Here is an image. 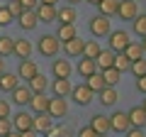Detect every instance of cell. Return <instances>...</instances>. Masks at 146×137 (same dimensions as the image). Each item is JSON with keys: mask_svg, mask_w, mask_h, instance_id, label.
Here are the masks:
<instances>
[{"mask_svg": "<svg viewBox=\"0 0 146 137\" xmlns=\"http://www.w3.org/2000/svg\"><path fill=\"white\" fill-rule=\"evenodd\" d=\"M58 49H61V42H58L56 34H44V37H39V52L44 56H56Z\"/></svg>", "mask_w": 146, "mask_h": 137, "instance_id": "obj_1", "label": "cell"}, {"mask_svg": "<svg viewBox=\"0 0 146 137\" xmlns=\"http://www.w3.org/2000/svg\"><path fill=\"white\" fill-rule=\"evenodd\" d=\"M90 32H93L95 37H107L110 32H112L110 17H105V15H95V17H90Z\"/></svg>", "mask_w": 146, "mask_h": 137, "instance_id": "obj_2", "label": "cell"}, {"mask_svg": "<svg viewBox=\"0 0 146 137\" xmlns=\"http://www.w3.org/2000/svg\"><path fill=\"white\" fill-rule=\"evenodd\" d=\"M131 39H129V34H127L124 30H115V32H110V49L115 54H122L124 52V47L129 44Z\"/></svg>", "mask_w": 146, "mask_h": 137, "instance_id": "obj_3", "label": "cell"}, {"mask_svg": "<svg viewBox=\"0 0 146 137\" xmlns=\"http://www.w3.org/2000/svg\"><path fill=\"white\" fill-rule=\"evenodd\" d=\"M71 98L76 100L78 105H90V100H93V91H90L85 83L73 86V88H71Z\"/></svg>", "mask_w": 146, "mask_h": 137, "instance_id": "obj_4", "label": "cell"}, {"mask_svg": "<svg viewBox=\"0 0 146 137\" xmlns=\"http://www.w3.org/2000/svg\"><path fill=\"white\" fill-rule=\"evenodd\" d=\"M46 113L51 118H66V113H68V103H66V98H49V108H46Z\"/></svg>", "mask_w": 146, "mask_h": 137, "instance_id": "obj_5", "label": "cell"}, {"mask_svg": "<svg viewBox=\"0 0 146 137\" xmlns=\"http://www.w3.org/2000/svg\"><path fill=\"white\" fill-rule=\"evenodd\" d=\"M117 15L122 20H134L139 15V7H136V0H119V5H117Z\"/></svg>", "mask_w": 146, "mask_h": 137, "instance_id": "obj_6", "label": "cell"}, {"mask_svg": "<svg viewBox=\"0 0 146 137\" xmlns=\"http://www.w3.org/2000/svg\"><path fill=\"white\" fill-rule=\"evenodd\" d=\"M129 127H131V125H129L127 113H122V110L112 113V118H110V130H115V132H127Z\"/></svg>", "mask_w": 146, "mask_h": 137, "instance_id": "obj_7", "label": "cell"}, {"mask_svg": "<svg viewBox=\"0 0 146 137\" xmlns=\"http://www.w3.org/2000/svg\"><path fill=\"white\" fill-rule=\"evenodd\" d=\"M36 12V20L44 22V25H49V22L56 20V5H44V3H39V5L34 7Z\"/></svg>", "mask_w": 146, "mask_h": 137, "instance_id": "obj_8", "label": "cell"}, {"mask_svg": "<svg viewBox=\"0 0 146 137\" xmlns=\"http://www.w3.org/2000/svg\"><path fill=\"white\" fill-rule=\"evenodd\" d=\"M32 127H34L36 132H51L54 118L49 115V113H36V115H34V122H32Z\"/></svg>", "mask_w": 146, "mask_h": 137, "instance_id": "obj_9", "label": "cell"}, {"mask_svg": "<svg viewBox=\"0 0 146 137\" xmlns=\"http://www.w3.org/2000/svg\"><path fill=\"white\" fill-rule=\"evenodd\" d=\"M15 20L20 22V27H22V30H29V32L34 30L36 25H39V20H36V12H34V10H22L20 15L15 17Z\"/></svg>", "mask_w": 146, "mask_h": 137, "instance_id": "obj_10", "label": "cell"}, {"mask_svg": "<svg viewBox=\"0 0 146 137\" xmlns=\"http://www.w3.org/2000/svg\"><path fill=\"white\" fill-rule=\"evenodd\" d=\"M36 74H39V68H36V64L32 61V59H22L20 68H17V76H20V79H25V81H29V79H34Z\"/></svg>", "mask_w": 146, "mask_h": 137, "instance_id": "obj_11", "label": "cell"}, {"mask_svg": "<svg viewBox=\"0 0 146 137\" xmlns=\"http://www.w3.org/2000/svg\"><path fill=\"white\" fill-rule=\"evenodd\" d=\"M83 39L80 37H73V39H68V42H63V52H66V56H83Z\"/></svg>", "mask_w": 146, "mask_h": 137, "instance_id": "obj_12", "label": "cell"}, {"mask_svg": "<svg viewBox=\"0 0 146 137\" xmlns=\"http://www.w3.org/2000/svg\"><path fill=\"white\" fill-rule=\"evenodd\" d=\"M112 64H115V52H112V49H100V54L95 56L98 71H105V68H110Z\"/></svg>", "mask_w": 146, "mask_h": 137, "instance_id": "obj_13", "label": "cell"}, {"mask_svg": "<svg viewBox=\"0 0 146 137\" xmlns=\"http://www.w3.org/2000/svg\"><path fill=\"white\" fill-rule=\"evenodd\" d=\"M76 17H78V12H76V7H73V5L56 7V20L61 22V25H73V22H76Z\"/></svg>", "mask_w": 146, "mask_h": 137, "instance_id": "obj_14", "label": "cell"}, {"mask_svg": "<svg viewBox=\"0 0 146 137\" xmlns=\"http://www.w3.org/2000/svg\"><path fill=\"white\" fill-rule=\"evenodd\" d=\"M32 122H34V118H29V113H25V110H20L15 118H12V127H15L17 132L32 130Z\"/></svg>", "mask_w": 146, "mask_h": 137, "instance_id": "obj_15", "label": "cell"}, {"mask_svg": "<svg viewBox=\"0 0 146 137\" xmlns=\"http://www.w3.org/2000/svg\"><path fill=\"white\" fill-rule=\"evenodd\" d=\"M71 74H73V66L68 59H56L54 61V76L56 79H71Z\"/></svg>", "mask_w": 146, "mask_h": 137, "instance_id": "obj_16", "label": "cell"}, {"mask_svg": "<svg viewBox=\"0 0 146 137\" xmlns=\"http://www.w3.org/2000/svg\"><path fill=\"white\" fill-rule=\"evenodd\" d=\"M17 86H20V76H17V74H7V71H3V74H0V91L12 93Z\"/></svg>", "mask_w": 146, "mask_h": 137, "instance_id": "obj_17", "label": "cell"}, {"mask_svg": "<svg viewBox=\"0 0 146 137\" xmlns=\"http://www.w3.org/2000/svg\"><path fill=\"white\" fill-rule=\"evenodd\" d=\"M29 98H32L29 86H17V88L12 91V103H15V105H29Z\"/></svg>", "mask_w": 146, "mask_h": 137, "instance_id": "obj_18", "label": "cell"}, {"mask_svg": "<svg viewBox=\"0 0 146 137\" xmlns=\"http://www.w3.org/2000/svg\"><path fill=\"white\" fill-rule=\"evenodd\" d=\"M127 118H129V125H131V127H144V125H146V110H144L141 105L131 108V110L127 113Z\"/></svg>", "mask_w": 146, "mask_h": 137, "instance_id": "obj_19", "label": "cell"}, {"mask_svg": "<svg viewBox=\"0 0 146 137\" xmlns=\"http://www.w3.org/2000/svg\"><path fill=\"white\" fill-rule=\"evenodd\" d=\"M29 108L34 113H46V108H49V98L44 93H32V98H29Z\"/></svg>", "mask_w": 146, "mask_h": 137, "instance_id": "obj_20", "label": "cell"}, {"mask_svg": "<svg viewBox=\"0 0 146 137\" xmlns=\"http://www.w3.org/2000/svg\"><path fill=\"white\" fill-rule=\"evenodd\" d=\"M117 91H115V86H105L102 91H100V103H102L105 108H110V105H115L117 103Z\"/></svg>", "mask_w": 146, "mask_h": 137, "instance_id": "obj_21", "label": "cell"}, {"mask_svg": "<svg viewBox=\"0 0 146 137\" xmlns=\"http://www.w3.org/2000/svg\"><path fill=\"white\" fill-rule=\"evenodd\" d=\"M51 88H54V95H58V98H66V95L71 93L73 83H71V79H56Z\"/></svg>", "mask_w": 146, "mask_h": 137, "instance_id": "obj_22", "label": "cell"}, {"mask_svg": "<svg viewBox=\"0 0 146 137\" xmlns=\"http://www.w3.org/2000/svg\"><path fill=\"white\" fill-rule=\"evenodd\" d=\"M12 54H17L20 59H29V56H32V44H29V39H15Z\"/></svg>", "mask_w": 146, "mask_h": 137, "instance_id": "obj_23", "label": "cell"}, {"mask_svg": "<svg viewBox=\"0 0 146 137\" xmlns=\"http://www.w3.org/2000/svg\"><path fill=\"white\" fill-rule=\"evenodd\" d=\"M90 127H93L98 135H107V132H110V118H105V115H93Z\"/></svg>", "mask_w": 146, "mask_h": 137, "instance_id": "obj_24", "label": "cell"}, {"mask_svg": "<svg viewBox=\"0 0 146 137\" xmlns=\"http://www.w3.org/2000/svg\"><path fill=\"white\" fill-rule=\"evenodd\" d=\"M46 86H49V79L44 74H36L34 79H29V91H32V93H44Z\"/></svg>", "mask_w": 146, "mask_h": 137, "instance_id": "obj_25", "label": "cell"}, {"mask_svg": "<svg viewBox=\"0 0 146 137\" xmlns=\"http://www.w3.org/2000/svg\"><path fill=\"white\" fill-rule=\"evenodd\" d=\"M85 86H88L93 93H100V91L105 88V81H102V74L100 71H95V74H90L88 79H85Z\"/></svg>", "mask_w": 146, "mask_h": 137, "instance_id": "obj_26", "label": "cell"}, {"mask_svg": "<svg viewBox=\"0 0 146 137\" xmlns=\"http://www.w3.org/2000/svg\"><path fill=\"white\" fill-rule=\"evenodd\" d=\"M95 71H98V66H95V59H88V56L80 59V64H78V74L83 76V79H88V76L95 74Z\"/></svg>", "mask_w": 146, "mask_h": 137, "instance_id": "obj_27", "label": "cell"}, {"mask_svg": "<svg viewBox=\"0 0 146 137\" xmlns=\"http://www.w3.org/2000/svg\"><path fill=\"white\" fill-rule=\"evenodd\" d=\"M117 5H119V0H100V3H98L100 15H105V17L117 15Z\"/></svg>", "mask_w": 146, "mask_h": 137, "instance_id": "obj_28", "label": "cell"}, {"mask_svg": "<svg viewBox=\"0 0 146 137\" xmlns=\"http://www.w3.org/2000/svg\"><path fill=\"white\" fill-rule=\"evenodd\" d=\"M124 54L127 59H129V61H136V59H144V49H141V44H134V42H129L124 47Z\"/></svg>", "mask_w": 146, "mask_h": 137, "instance_id": "obj_29", "label": "cell"}, {"mask_svg": "<svg viewBox=\"0 0 146 137\" xmlns=\"http://www.w3.org/2000/svg\"><path fill=\"white\" fill-rule=\"evenodd\" d=\"M56 37H58V42H68V39L78 37L76 25H61V27H58V32H56Z\"/></svg>", "mask_w": 146, "mask_h": 137, "instance_id": "obj_30", "label": "cell"}, {"mask_svg": "<svg viewBox=\"0 0 146 137\" xmlns=\"http://www.w3.org/2000/svg\"><path fill=\"white\" fill-rule=\"evenodd\" d=\"M100 74H102V81H105V86H117V81H119L122 71H117L115 66H110V68H105V71H100Z\"/></svg>", "mask_w": 146, "mask_h": 137, "instance_id": "obj_31", "label": "cell"}, {"mask_svg": "<svg viewBox=\"0 0 146 137\" xmlns=\"http://www.w3.org/2000/svg\"><path fill=\"white\" fill-rule=\"evenodd\" d=\"M12 47H15V39H12L10 34H0V56L12 54Z\"/></svg>", "mask_w": 146, "mask_h": 137, "instance_id": "obj_32", "label": "cell"}, {"mask_svg": "<svg viewBox=\"0 0 146 137\" xmlns=\"http://www.w3.org/2000/svg\"><path fill=\"white\" fill-rule=\"evenodd\" d=\"M100 49H102V47H100V44L95 42V39H90V42H85V44H83V56L95 59V56L100 54Z\"/></svg>", "mask_w": 146, "mask_h": 137, "instance_id": "obj_33", "label": "cell"}, {"mask_svg": "<svg viewBox=\"0 0 146 137\" xmlns=\"http://www.w3.org/2000/svg\"><path fill=\"white\" fill-rule=\"evenodd\" d=\"M129 68H131V74H134L136 79H139V76H144V74H146V59H136V61H131Z\"/></svg>", "mask_w": 146, "mask_h": 137, "instance_id": "obj_34", "label": "cell"}, {"mask_svg": "<svg viewBox=\"0 0 146 137\" xmlns=\"http://www.w3.org/2000/svg\"><path fill=\"white\" fill-rule=\"evenodd\" d=\"M131 22H134V32L144 37V34H146V15H136Z\"/></svg>", "mask_w": 146, "mask_h": 137, "instance_id": "obj_35", "label": "cell"}, {"mask_svg": "<svg viewBox=\"0 0 146 137\" xmlns=\"http://www.w3.org/2000/svg\"><path fill=\"white\" fill-rule=\"evenodd\" d=\"M129 59L124 56V54H115V64H112V66L117 68V71H127V68H129Z\"/></svg>", "mask_w": 146, "mask_h": 137, "instance_id": "obj_36", "label": "cell"}, {"mask_svg": "<svg viewBox=\"0 0 146 137\" xmlns=\"http://www.w3.org/2000/svg\"><path fill=\"white\" fill-rule=\"evenodd\" d=\"M12 20H15V17L10 15V10H7V7H0V27H5V25H10Z\"/></svg>", "mask_w": 146, "mask_h": 137, "instance_id": "obj_37", "label": "cell"}, {"mask_svg": "<svg viewBox=\"0 0 146 137\" xmlns=\"http://www.w3.org/2000/svg\"><path fill=\"white\" fill-rule=\"evenodd\" d=\"M10 130H12V122H10V118H0V137H5Z\"/></svg>", "mask_w": 146, "mask_h": 137, "instance_id": "obj_38", "label": "cell"}, {"mask_svg": "<svg viewBox=\"0 0 146 137\" xmlns=\"http://www.w3.org/2000/svg\"><path fill=\"white\" fill-rule=\"evenodd\" d=\"M78 137H100V135L90 125H85V127H80V130H78Z\"/></svg>", "mask_w": 146, "mask_h": 137, "instance_id": "obj_39", "label": "cell"}, {"mask_svg": "<svg viewBox=\"0 0 146 137\" xmlns=\"http://www.w3.org/2000/svg\"><path fill=\"white\" fill-rule=\"evenodd\" d=\"M7 10H10V15H12V17H17V15L22 12V5L17 3V0H10V5H7Z\"/></svg>", "mask_w": 146, "mask_h": 137, "instance_id": "obj_40", "label": "cell"}, {"mask_svg": "<svg viewBox=\"0 0 146 137\" xmlns=\"http://www.w3.org/2000/svg\"><path fill=\"white\" fill-rule=\"evenodd\" d=\"M17 3L22 5V10H34L39 5V0H17Z\"/></svg>", "mask_w": 146, "mask_h": 137, "instance_id": "obj_41", "label": "cell"}, {"mask_svg": "<svg viewBox=\"0 0 146 137\" xmlns=\"http://www.w3.org/2000/svg\"><path fill=\"white\" fill-rule=\"evenodd\" d=\"M0 118H10V103L0 98Z\"/></svg>", "mask_w": 146, "mask_h": 137, "instance_id": "obj_42", "label": "cell"}, {"mask_svg": "<svg viewBox=\"0 0 146 137\" xmlns=\"http://www.w3.org/2000/svg\"><path fill=\"white\" fill-rule=\"evenodd\" d=\"M127 137H146L144 127H129V130H127Z\"/></svg>", "mask_w": 146, "mask_h": 137, "instance_id": "obj_43", "label": "cell"}, {"mask_svg": "<svg viewBox=\"0 0 146 137\" xmlns=\"http://www.w3.org/2000/svg\"><path fill=\"white\" fill-rule=\"evenodd\" d=\"M136 88H139L141 93L146 95V74H144V76H139V79H136Z\"/></svg>", "mask_w": 146, "mask_h": 137, "instance_id": "obj_44", "label": "cell"}, {"mask_svg": "<svg viewBox=\"0 0 146 137\" xmlns=\"http://www.w3.org/2000/svg\"><path fill=\"white\" fill-rule=\"evenodd\" d=\"M20 137H39V132L32 127V130H25V132H20Z\"/></svg>", "mask_w": 146, "mask_h": 137, "instance_id": "obj_45", "label": "cell"}, {"mask_svg": "<svg viewBox=\"0 0 146 137\" xmlns=\"http://www.w3.org/2000/svg\"><path fill=\"white\" fill-rule=\"evenodd\" d=\"M39 3H44V5H56L58 0H39Z\"/></svg>", "mask_w": 146, "mask_h": 137, "instance_id": "obj_46", "label": "cell"}, {"mask_svg": "<svg viewBox=\"0 0 146 137\" xmlns=\"http://www.w3.org/2000/svg\"><path fill=\"white\" fill-rule=\"evenodd\" d=\"M5 137H20V132H17V130H10V132H7Z\"/></svg>", "mask_w": 146, "mask_h": 137, "instance_id": "obj_47", "label": "cell"}, {"mask_svg": "<svg viewBox=\"0 0 146 137\" xmlns=\"http://www.w3.org/2000/svg\"><path fill=\"white\" fill-rule=\"evenodd\" d=\"M3 71H5V59L0 56V74H3Z\"/></svg>", "mask_w": 146, "mask_h": 137, "instance_id": "obj_48", "label": "cell"}, {"mask_svg": "<svg viewBox=\"0 0 146 137\" xmlns=\"http://www.w3.org/2000/svg\"><path fill=\"white\" fill-rule=\"evenodd\" d=\"M141 49H144V54H146V34H144V39H141Z\"/></svg>", "mask_w": 146, "mask_h": 137, "instance_id": "obj_49", "label": "cell"}, {"mask_svg": "<svg viewBox=\"0 0 146 137\" xmlns=\"http://www.w3.org/2000/svg\"><path fill=\"white\" fill-rule=\"evenodd\" d=\"M76 3H83V0H68V5H76Z\"/></svg>", "mask_w": 146, "mask_h": 137, "instance_id": "obj_50", "label": "cell"}, {"mask_svg": "<svg viewBox=\"0 0 146 137\" xmlns=\"http://www.w3.org/2000/svg\"><path fill=\"white\" fill-rule=\"evenodd\" d=\"M85 3H90V5H98V3H100V0H85Z\"/></svg>", "mask_w": 146, "mask_h": 137, "instance_id": "obj_51", "label": "cell"}, {"mask_svg": "<svg viewBox=\"0 0 146 137\" xmlns=\"http://www.w3.org/2000/svg\"><path fill=\"white\" fill-rule=\"evenodd\" d=\"M141 108H144V110H146V98H144V105H141Z\"/></svg>", "mask_w": 146, "mask_h": 137, "instance_id": "obj_52", "label": "cell"}, {"mask_svg": "<svg viewBox=\"0 0 146 137\" xmlns=\"http://www.w3.org/2000/svg\"><path fill=\"white\" fill-rule=\"evenodd\" d=\"M100 137H102V135H100Z\"/></svg>", "mask_w": 146, "mask_h": 137, "instance_id": "obj_53", "label": "cell"}]
</instances>
